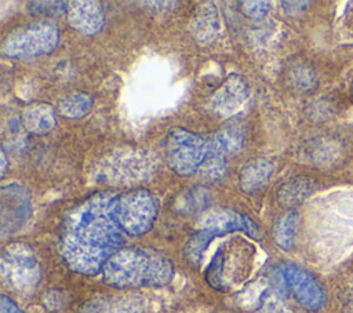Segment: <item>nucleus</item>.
I'll list each match as a JSON object with an SVG mask.
<instances>
[{
	"instance_id": "412c9836",
	"label": "nucleus",
	"mask_w": 353,
	"mask_h": 313,
	"mask_svg": "<svg viewBox=\"0 0 353 313\" xmlns=\"http://www.w3.org/2000/svg\"><path fill=\"white\" fill-rule=\"evenodd\" d=\"M218 237L214 232L211 230H207V229H197L185 243L183 245V256L185 259L197 266L208 247V244L215 239Z\"/></svg>"
},
{
	"instance_id": "cd10ccee",
	"label": "nucleus",
	"mask_w": 353,
	"mask_h": 313,
	"mask_svg": "<svg viewBox=\"0 0 353 313\" xmlns=\"http://www.w3.org/2000/svg\"><path fill=\"white\" fill-rule=\"evenodd\" d=\"M0 157H1V161H0V171H1V175L6 172V167H7V157H6V152L4 149H0Z\"/></svg>"
},
{
	"instance_id": "393cba45",
	"label": "nucleus",
	"mask_w": 353,
	"mask_h": 313,
	"mask_svg": "<svg viewBox=\"0 0 353 313\" xmlns=\"http://www.w3.org/2000/svg\"><path fill=\"white\" fill-rule=\"evenodd\" d=\"M240 11L244 17L259 21L266 17V14L270 10V3L269 1H240Z\"/></svg>"
},
{
	"instance_id": "c85d7f7f",
	"label": "nucleus",
	"mask_w": 353,
	"mask_h": 313,
	"mask_svg": "<svg viewBox=\"0 0 353 313\" xmlns=\"http://www.w3.org/2000/svg\"><path fill=\"white\" fill-rule=\"evenodd\" d=\"M347 305H349V307H350V310H352V313H353V292L350 294V296H349V302H347Z\"/></svg>"
},
{
	"instance_id": "f03ea898",
	"label": "nucleus",
	"mask_w": 353,
	"mask_h": 313,
	"mask_svg": "<svg viewBox=\"0 0 353 313\" xmlns=\"http://www.w3.org/2000/svg\"><path fill=\"white\" fill-rule=\"evenodd\" d=\"M172 279V262L148 248H121L102 269L103 283L114 288L163 287Z\"/></svg>"
},
{
	"instance_id": "9d476101",
	"label": "nucleus",
	"mask_w": 353,
	"mask_h": 313,
	"mask_svg": "<svg viewBox=\"0 0 353 313\" xmlns=\"http://www.w3.org/2000/svg\"><path fill=\"white\" fill-rule=\"evenodd\" d=\"M199 229L211 230L216 236L243 232L251 239H259V228L248 215L228 208H215L205 212L199 222Z\"/></svg>"
},
{
	"instance_id": "b1692460",
	"label": "nucleus",
	"mask_w": 353,
	"mask_h": 313,
	"mask_svg": "<svg viewBox=\"0 0 353 313\" xmlns=\"http://www.w3.org/2000/svg\"><path fill=\"white\" fill-rule=\"evenodd\" d=\"M290 77H291L292 85L301 91H309L316 87V74L306 65H302V63L295 65L291 69Z\"/></svg>"
},
{
	"instance_id": "a878e982",
	"label": "nucleus",
	"mask_w": 353,
	"mask_h": 313,
	"mask_svg": "<svg viewBox=\"0 0 353 313\" xmlns=\"http://www.w3.org/2000/svg\"><path fill=\"white\" fill-rule=\"evenodd\" d=\"M0 313H23L7 295L0 296Z\"/></svg>"
},
{
	"instance_id": "6ab92c4d",
	"label": "nucleus",
	"mask_w": 353,
	"mask_h": 313,
	"mask_svg": "<svg viewBox=\"0 0 353 313\" xmlns=\"http://www.w3.org/2000/svg\"><path fill=\"white\" fill-rule=\"evenodd\" d=\"M296 226H298V214L295 211H290L284 214L276 222L273 229V240L279 248L284 251H290L294 247Z\"/></svg>"
},
{
	"instance_id": "a211bd4d",
	"label": "nucleus",
	"mask_w": 353,
	"mask_h": 313,
	"mask_svg": "<svg viewBox=\"0 0 353 313\" xmlns=\"http://www.w3.org/2000/svg\"><path fill=\"white\" fill-rule=\"evenodd\" d=\"M313 190V182L306 176H295L283 183L277 192V200L284 207L302 203Z\"/></svg>"
},
{
	"instance_id": "f257e3e1",
	"label": "nucleus",
	"mask_w": 353,
	"mask_h": 313,
	"mask_svg": "<svg viewBox=\"0 0 353 313\" xmlns=\"http://www.w3.org/2000/svg\"><path fill=\"white\" fill-rule=\"evenodd\" d=\"M117 200L116 193L99 192L66 214L59 252L72 272L95 276L121 250L124 232L117 218Z\"/></svg>"
},
{
	"instance_id": "c756f323",
	"label": "nucleus",
	"mask_w": 353,
	"mask_h": 313,
	"mask_svg": "<svg viewBox=\"0 0 353 313\" xmlns=\"http://www.w3.org/2000/svg\"><path fill=\"white\" fill-rule=\"evenodd\" d=\"M349 97H350V101L353 102V81L350 84V88H349Z\"/></svg>"
},
{
	"instance_id": "1a4fd4ad",
	"label": "nucleus",
	"mask_w": 353,
	"mask_h": 313,
	"mask_svg": "<svg viewBox=\"0 0 353 313\" xmlns=\"http://www.w3.org/2000/svg\"><path fill=\"white\" fill-rule=\"evenodd\" d=\"M0 208H1V232L19 229L30 215V194L28 189L17 182L1 185L0 189Z\"/></svg>"
},
{
	"instance_id": "ddd939ff",
	"label": "nucleus",
	"mask_w": 353,
	"mask_h": 313,
	"mask_svg": "<svg viewBox=\"0 0 353 313\" xmlns=\"http://www.w3.org/2000/svg\"><path fill=\"white\" fill-rule=\"evenodd\" d=\"M149 160L145 154L138 153L137 150L131 152H120L112 156L109 161V168L106 174H109L110 179L117 181H134V179H145L149 175Z\"/></svg>"
},
{
	"instance_id": "bb28decb",
	"label": "nucleus",
	"mask_w": 353,
	"mask_h": 313,
	"mask_svg": "<svg viewBox=\"0 0 353 313\" xmlns=\"http://www.w3.org/2000/svg\"><path fill=\"white\" fill-rule=\"evenodd\" d=\"M281 4L284 6V10L287 12L295 14V12H299V11L305 10L306 6H309L310 3L309 1H283Z\"/></svg>"
},
{
	"instance_id": "6e6552de",
	"label": "nucleus",
	"mask_w": 353,
	"mask_h": 313,
	"mask_svg": "<svg viewBox=\"0 0 353 313\" xmlns=\"http://www.w3.org/2000/svg\"><path fill=\"white\" fill-rule=\"evenodd\" d=\"M285 288L295 301L309 312L320 310L325 303V294L316 279L303 267L287 263L280 267Z\"/></svg>"
},
{
	"instance_id": "423d86ee",
	"label": "nucleus",
	"mask_w": 353,
	"mask_h": 313,
	"mask_svg": "<svg viewBox=\"0 0 353 313\" xmlns=\"http://www.w3.org/2000/svg\"><path fill=\"white\" fill-rule=\"evenodd\" d=\"M157 211V201L146 189L119 194L117 218L123 232L128 236H141L149 232L156 221Z\"/></svg>"
},
{
	"instance_id": "dca6fc26",
	"label": "nucleus",
	"mask_w": 353,
	"mask_h": 313,
	"mask_svg": "<svg viewBox=\"0 0 353 313\" xmlns=\"http://www.w3.org/2000/svg\"><path fill=\"white\" fill-rule=\"evenodd\" d=\"M22 121L29 132L34 135H46L57 125L55 109L48 102H32L23 109Z\"/></svg>"
},
{
	"instance_id": "4be33fe9",
	"label": "nucleus",
	"mask_w": 353,
	"mask_h": 313,
	"mask_svg": "<svg viewBox=\"0 0 353 313\" xmlns=\"http://www.w3.org/2000/svg\"><path fill=\"white\" fill-rule=\"evenodd\" d=\"M92 106V97L88 92L77 91L69 94L58 103V110L63 117L80 119L85 116Z\"/></svg>"
},
{
	"instance_id": "4468645a",
	"label": "nucleus",
	"mask_w": 353,
	"mask_h": 313,
	"mask_svg": "<svg viewBox=\"0 0 353 313\" xmlns=\"http://www.w3.org/2000/svg\"><path fill=\"white\" fill-rule=\"evenodd\" d=\"M273 163L262 156L248 159L239 172V188L244 193H254L266 186L273 175Z\"/></svg>"
},
{
	"instance_id": "0eeeda50",
	"label": "nucleus",
	"mask_w": 353,
	"mask_h": 313,
	"mask_svg": "<svg viewBox=\"0 0 353 313\" xmlns=\"http://www.w3.org/2000/svg\"><path fill=\"white\" fill-rule=\"evenodd\" d=\"M244 145L243 128L234 123L226 124L208 138V154L201 168V178L207 182L216 181L226 171V157L237 153Z\"/></svg>"
},
{
	"instance_id": "f3484780",
	"label": "nucleus",
	"mask_w": 353,
	"mask_h": 313,
	"mask_svg": "<svg viewBox=\"0 0 353 313\" xmlns=\"http://www.w3.org/2000/svg\"><path fill=\"white\" fill-rule=\"evenodd\" d=\"M142 303L137 298H98L88 302L83 313H141Z\"/></svg>"
},
{
	"instance_id": "aec40b11",
	"label": "nucleus",
	"mask_w": 353,
	"mask_h": 313,
	"mask_svg": "<svg viewBox=\"0 0 353 313\" xmlns=\"http://www.w3.org/2000/svg\"><path fill=\"white\" fill-rule=\"evenodd\" d=\"M210 203V193L201 186L190 188L175 199L174 208L179 214H193L207 207Z\"/></svg>"
},
{
	"instance_id": "f8f14e48",
	"label": "nucleus",
	"mask_w": 353,
	"mask_h": 313,
	"mask_svg": "<svg viewBox=\"0 0 353 313\" xmlns=\"http://www.w3.org/2000/svg\"><path fill=\"white\" fill-rule=\"evenodd\" d=\"M69 25L85 36L98 33L105 25V14L99 3L92 0L69 1L68 8Z\"/></svg>"
},
{
	"instance_id": "20e7f679",
	"label": "nucleus",
	"mask_w": 353,
	"mask_h": 313,
	"mask_svg": "<svg viewBox=\"0 0 353 313\" xmlns=\"http://www.w3.org/2000/svg\"><path fill=\"white\" fill-rule=\"evenodd\" d=\"M208 154V139L183 127H172L165 137L168 167L179 176L197 172Z\"/></svg>"
},
{
	"instance_id": "5701e85b",
	"label": "nucleus",
	"mask_w": 353,
	"mask_h": 313,
	"mask_svg": "<svg viewBox=\"0 0 353 313\" xmlns=\"http://www.w3.org/2000/svg\"><path fill=\"white\" fill-rule=\"evenodd\" d=\"M26 11L34 17L57 18L68 14L69 3L66 1H28Z\"/></svg>"
},
{
	"instance_id": "7ed1b4c3",
	"label": "nucleus",
	"mask_w": 353,
	"mask_h": 313,
	"mask_svg": "<svg viewBox=\"0 0 353 313\" xmlns=\"http://www.w3.org/2000/svg\"><path fill=\"white\" fill-rule=\"evenodd\" d=\"M59 30L48 22H34L10 32L1 43V54L7 58L30 59L55 50Z\"/></svg>"
},
{
	"instance_id": "2eb2a0df",
	"label": "nucleus",
	"mask_w": 353,
	"mask_h": 313,
	"mask_svg": "<svg viewBox=\"0 0 353 313\" xmlns=\"http://www.w3.org/2000/svg\"><path fill=\"white\" fill-rule=\"evenodd\" d=\"M192 34L201 44H211L221 30L219 14L214 3H207L197 8L189 25Z\"/></svg>"
},
{
	"instance_id": "39448f33",
	"label": "nucleus",
	"mask_w": 353,
	"mask_h": 313,
	"mask_svg": "<svg viewBox=\"0 0 353 313\" xmlns=\"http://www.w3.org/2000/svg\"><path fill=\"white\" fill-rule=\"evenodd\" d=\"M0 272L6 285L18 294L32 292L41 277L37 258L25 243H11L4 248Z\"/></svg>"
},
{
	"instance_id": "9b49d317",
	"label": "nucleus",
	"mask_w": 353,
	"mask_h": 313,
	"mask_svg": "<svg viewBox=\"0 0 353 313\" xmlns=\"http://www.w3.org/2000/svg\"><path fill=\"white\" fill-rule=\"evenodd\" d=\"M248 92L245 79L239 73H230L208 98L207 109L216 116H229L245 102Z\"/></svg>"
}]
</instances>
